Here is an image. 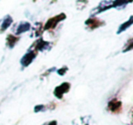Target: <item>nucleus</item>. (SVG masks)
Masks as SVG:
<instances>
[{
    "mask_svg": "<svg viewBox=\"0 0 133 125\" xmlns=\"http://www.w3.org/2000/svg\"><path fill=\"white\" fill-rule=\"evenodd\" d=\"M66 18V16L64 14H60V15L57 16V17H53V18H50L49 20L48 21V23L45 26V29H49V28H54L57 24L59 22V21L63 20V19Z\"/></svg>",
    "mask_w": 133,
    "mask_h": 125,
    "instance_id": "nucleus-1",
    "label": "nucleus"
},
{
    "mask_svg": "<svg viewBox=\"0 0 133 125\" xmlns=\"http://www.w3.org/2000/svg\"><path fill=\"white\" fill-rule=\"evenodd\" d=\"M69 83H63V84H61L60 86L57 87L55 90V91H54V94H55V96L57 98H58V99H61L63 96V94L65 93V92H66L68 90H69Z\"/></svg>",
    "mask_w": 133,
    "mask_h": 125,
    "instance_id": "nucleus-2",
    "label": "nucleus"
},
{
    "mask_svg": "<svg viewBox=\"0 0 133 125\" xmlns=\"http://www.w3.org/2000/svg\"><path fill=\"white\" fill-rule=\"evenodd\" d=\"M36 57V53L33 51H29L28 53H26V55L24 56V57L22 58V59L20 60L21 64L23 65V66H28V65L30 64V63L33 61V59H35Z\"/></svg>",
    "mask_w": 133,
    "mask_h": 125,
    "instance_id": "nucleus-3",
    "label": "nucleus"
},
{
    "mask_svg": "<svg viewBox=\"0 0 133 125\" xmlns=\"http://www.w3.org/2000/svg\"><path fill=\"white\" fill-rule=\"evenodd\" d=\"M120 107H121V103L117 99H112L109 102V109L111 111H118Z\"/></svg>",
    "mask_w": 133,
    "mask_h": 125,
    "instance_id": "nucleus-4",
    "label": "nucleus"
},
{
    "mask_svg": "<svg viewBox=\"0 0 133 125\" xmlns=\"http://www.w3.org/2000/svg\"><path fill=\"white\" fill-rule=\"evenodd\" d=\"M86 24L89 25V26L91 28H98L99 26H101L103 23L100 22L98 19L90 18V19H88V20L86 21Z\"/></svg>",
    "mask_w": 133,
    "mask_h": 125,
    "instance_id": "nucleus-5",
    "label": "nucleus"
},
{
    "mask_svg": "<svg viewBox=\"0 0 133 125\" xmlns=\"http://www.w3.org/2000/svg\"><path fill=\"white\" fill-rule=\"evenodd\" d=\"M30 29V24L28 22H24V23H21L20 25L18 26V28H17V34L19 35V34L23 33V32H26L28 30Z\"/></svg>",
    "mask_w": 133,
    "mask_h": 125,
    "instance_id": "nucleus-6",
    "label": "nucleus"
},
{
    "mask_svg": "<svg viewBox=\"0 0 133 125\" xmlns=\"http://www.w3.org/2000/svg\"><path fill=\"white\" fill-rule=\"evenodd\" d=\"M11 23H12L11 17H9V16H6V17L4 18V20H3V22H2V26H1V31H4V30H6V28H8V27L11 25Z\"/></svg>",
    "mask_w": 133,
    "mask_h": 125,
    "instance_id": "nucleus-7",
    "label": "nucleus"
},
{
    "mask_svg": "<svg viewBox=\"0 0 133 125\" xmlns=\"http://www.w3.org/2000/svg\"><path fill=\"white\" fill-rule=\"evenodd\" d=\"M131 24H132V17H130V18H129V21H127V22L124 23V24H122L121 26L119 27V29L118 30V34L121 33L122 31H124L125 29H127L129 26H131Z\"/></svg>",
    "mask_w": 133,
    "mask_h": 125,
    "instance_id": "nucleus-8",
    "label": "nucleus"
},
{
    "mask_svg": "<svg viewBox=\"0 0 133 125\" xmlns=\"http://www.w3.org/2000/svg\"><path fill=\"white\" fill-rule=\"evenodd\" d=\"M18 40V38L15 37V36L9 35L8 37V45L10 47V48H13L14 45L17 43V41Z\"/></svg>",
    "mask_w": 133,
    "mask_h": 125,
    "instance_id": "nucleus-9",
    "label": "nucleus"
},
{
    "mask_svg": "<svg viewBox=\"0 0 133 125\" xmlns=\"http://www.w3.org/2000/svg\"><path fill=\"white\" fill-rule=\"evenodd\" d=\"M36 44H37V49L43 50V49H45V48H46V46L48 45V42L39 40V41H37V42H36Z\"/></svg>",
    "mask_w": 133,
    "mask_h": 125,
    "instance_id": "nucleus-10",
    "label": "nucleus"
},
{
    "mask_svg": "<svg viewBox=\"0 0 133 125\" xmlns=\"http://www.w3.org/2000/svg\"><path fill=\"white\" fill-rule=\"evenodd\" d=\"M66 70V68H62V70H59L58 71H57V73L60 74V75H64Z\"/></svg>",
    "mask_w": 133,
    "mask_h": 125,
    "instance_id": "nucleus-11",
    "label": "nucleus"
},
{
    "mask_svg": "<svg viewBox=\"0 0 133 125\" xmlns=\"http://www.w3.org/2000/svg\"><path fill=\"white\" fill-rule=\"evenodd\" d=\"M41 108H44V106H43V105H39V106H37V107H36V109H35V111L37 112V111H39V110H42Z\"/></svg>",
    "mask_w": 133,
    "mask_h": 125,
    "instance_id": "nucleus-12",
    "label": "nucleus"
},
{
    "mask_svg": "<svg viewBox=\"0 0 133 125\" xmlns=\"http://www.w3.org/2000/svg\"><path fill=\"white\" fill-rule=\"evenodd\" d=\"M48 125H57V121H51V122L49 123Z\"/></svg>",
    "mask_w": 133,
    "mask_h": 125,
    "instance_id": "nucleus-13",
    "label": "nucleus"
}]
</instances>
